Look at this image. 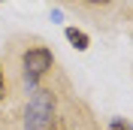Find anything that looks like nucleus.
Instances as JSON below:
<instances>
[{
	"label": "nucleus",
	"instance_id": "obj_6",
	"mask_svg": "<svg viewBox=\"0 0 133 130\" xmlns=\"http://www.w3.org/2000/svg\"><path fill=\"white\" fill-rule=\"evenodd\" d=\"M6 97V82H3V70H0V100Z\"/></svg>",
	"mask_w": 133,
	"mask_h": 130
},
{
	"label": "nucleus",
	"instance_id": "obj_7",
	"mask_svg": "<svg viewBox=\"0 0 133 130\" xmlns=\"http://www.w3.org/2000/svg\"><path fill=\"white\" fill-rule=\"evenodd\" d=\"M85 3H91V6H106V3H112V0H85Z\"/></svg>",
	"mask_w": 133,
	"mask_h": 130
},
{
	"label": "nucleus",
	"instance_id": "obj_8",
	"mask_svg": "<svg viewBox=\"0 0 133 130\" xmlns=\"http://www.w3.org/2000/svg\"><path fill=\"white\" fill-rule=\"evenodd\" d=\"M130 130H133V127H130Z\"/></svg>",
	"mask_w": 133,
	"mask_h": 130
},
{
	"label": "nucleus",
	"instance_id": "obj_5",
	"mask_svg": "<svg viewBox=\"0 0 133 130\" xmlns=\"http://www.w3.org/2000/svg\"><path fill=\"white\" fill-rule=\"evenodd\" d=\"M109 130H130V127H127V124H124V121H121V118H115V121L109 124Z\"/></svg>",
	"mask_w": 133,
	"mask_h": 130
},
{
	"label": "nucleus",
	"instance_id": "obj_4",
	"mask_svg": "<svg viewBox=\"0 0 133 130\" xmlns=\"http://www.w3.org/2000/svg\"><path fill=\"white\" fill-rule=\"evenodd\" d=\"M49 130H70V121H66L64 115H55L51 124H49Z\"/></svg>",
	"mask_w": 133,
	"mask_h": 130
},
{
	"label": "nucleus",
	"instance_id": "obj_1",
	"mask_svg": "<svg viewBox=\"0 0 133 130\" xmlns=\"http://www.w3.org/2000/svg\"><path fill=\"white\" fill-rule=\"evenodd\" d=\"M55 106H58V100H55V94L49 88L33 91L27 106H24V130H49L51 118L58 115Z\"/></svg>",
	"mask_w": 133,
	"mask_h": 130
},
{
	"label": "nucleus",
	"instance_id": "obj_2",
	"mask_svg": "<svg viewBox=\"0 0 133 130\" xmlns=\"http://www.w3.org/2000/svg\"><path fill=\"white\" fill-rule=\"evenodd\" d=\"M51 64H55V55H51L45 46L27 49L24 55H21V79H24V85H27V88H33V85H36V82L51 70Z\"/></svg>",
	"mask_w": 133,
	"mask_h": 130
},
{
	"label": "nucleus",
	"instance_id": "obj_3",
	"mask_svg": "<svg viewBox=\"0 0 133 130\" xmlns=\"http://www.w3.org/2000/svg\"><path fill=\"white\" fill-rule=\"evenodd\" d=\"M66 40L73 42V49H79V51H85L88 46H91L88 33H85V30H79V27H66Z\"/></svg>",
	"mask_w": 133,
	"mask_h": 130
}]
</instances>
